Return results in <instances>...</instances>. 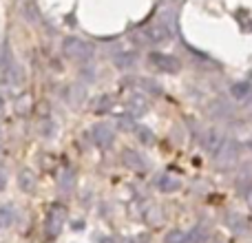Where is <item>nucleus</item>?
I'll use <instances>...</instances> for the list:
<instances>
[{"instance_id": "nucleus-15", "label": "nucleus", "mask_w": 252, "mask_h": 243, "mask_svg": "<svg viewBox=\"0 0 252 243\" xmlns=\"http://www.w3.org/2000/svg\"><path fill=\"white\" fill-rule=\"evenodd\" d=\"M221 144H223V139L219 137V133H217V130H208V133L204 135V146H206V151H210V152H217Z\"/></svg>"}, {"instance_id": "nucleus-1", "label": "nucleus", "mask_w": 252, "mask_h": 243, "mask_svg": "<svg viewBox=\"0 0 252 243\" xmlns=\"http://www.w3.org/2000/svg\"><path fill=\"white\" fill-rule=\"evenodd\" d=\"M239 161V144L235 139H223V144L219 146V151L215 152V166L219 170H230Z\"/></svg>"}, {"instance_id": "nucleus-22", "label": "nucleus", "mask_w": 252, "mask_h": 243, "mask_svg": "<svg viewBox=\"0 0 252 243\" xmlns=\"http://www.w3.org/2000/svg\"><path fill=\"white\" fill-rule=\"evenodd\" d=\"M228 113H230V109H228L226 102H221V100L210 106V115H213V118H226Z\"/></svg>"}, {"instance_id": "nucleus-21", "label": "nucleus", "mask_w": 252, "mask_h": 243, "mask_svg": "<svg viewBox=\"0 0 252 243\" xmlns=\"http://www.w3.org/2000/svg\"><path fill=\"white\" fill-rule=\"evenodd\" d=\"M206 239H208V230H206L204 226L192 228V232L188 235V241H190V243H204Z\"/></svg>"}, {"instance_id": "nucleus-27", "label": "nucleus", "mask_w": 252, "mask_h": 243, "mask_svg": "<svg viewBox=\"0 0 252 243\" xmlns=\"http://www.w3.org/2000/svg\"><path fill=\"white\" fill-rule=\"evenodd\" d=\"M4 186H7V175H4L2 170H0V192L4 190Z\"/></svg>"}, {"instance_id": "nucleus-23", "label": "nucleus", "mask_w": 252, "mask_h": 243, "mask_svg": "<svg viewBox=\"0 0 252 243\" xmlns=\"http://www.w3.org/2000/svg\"><path fill=\"white\" fill-rule=\"evenodd\" d=\"M9 66H11V53H9L7 44H2V49H0V69L7 71Z\"/></svg>"}, {"instance_id": "nucleus-25", "label": "nucleus", "mask_w": 252, "mask_h": 243, "mask_svg": "<svg viewBox=\"0 0 252 243\" xmlns=\"http://www.w3.org/2000/svg\"><path fill=\"white\" fill-rule=\"evenodd\" d=\"M82 97H84V91H82L80 87H73V89H71V102H75V104H78Z\"/></svg>"}, {"instance_id": "nucleus-29", "label": "nucleus", "mask_w": 252, "mask_h": 243, "mask_svg": "<svg viewBox=\"0 0 252 243\" xmlns=\"http://www.w3.org/2000/svg\"><path fill=\"white\" fill-rule=\"evenodd\" d=\"M246 199H248V206H250V208H252V188H250V190H248V197H246Z\"/></svg>"}, {"instance_id": "nucleus-12", "label": "nucleus", "mask_w": 252, "mask_h": 243, "mask_svg": "<svg viewBox=\"0 0 252 243\" xmlns=\"http://www.w3.org/2000/svg\"><path fill=\"white\" fill-rule=\"evenodd\" d=\"M73 186H75L73 170H64V173L60 175V179H58V190H60L62 195H69V192L73 190Z\"/></svg>"}, {"instance_id": "nucleus-8", "label": "nucleus", "mask_w": 252, "mask_h": 243, "mask_svg": "<svg viewBox=\"0 0 252 243\" xmlns=\"http://www.w3.org/2000/svg\"><path fill=\"white\" fill-rule=\"evenodd\" d=\"M31 109H33V100H31L29 93H22L20 97H16V104H13V111H16V115L25 118V115L31 113Z\"/></svg>"}, {"instance_id": "nucleus-6", "label": "nucleus", "mask_w": 252, "mask_h": 243, "mask_svg": "<svg viewBox=\"0 0 252 243\" xmlns=\"http://www.w3.org/2000/svg\"><path fill=\"white\" fill-rule=\"evenodd\" d=\"M122 161L126 168L135 170V173H144L146 170V161H144V157L139 155V152L130 151V148H126V151L122 152Z\"/></svg>"}, {"instance_id": "nucleus-19", "label": "nucleus", "mask_w": 252, "mask_h": 243, "mask_svg": "<svg viewBox=\"0 0 252 243\" xmlns=\"http://www.w3.org/2000/svg\"><path fill=\"white\" fill-rule=\"evenodd\" d=\"M188 241V235L184 230H168L166 232V237H164V243H186Z\"/></svg>"}, {"instance_id": "nucleus-10", "label": "nucleus", "mask_w": 252, "mask_h": 243, "mask_svg": "<svg viewBox=\"0 0 252 243\" xmlns=\"http://www.w3.org/2000/svg\"><path fill=\"white\" fill-rule=\"evenodd\" d=\"M128 111H130V115H144V113L148 111V102H146V97H142L139 93L130 95V100H128Z\"/></svg>"}, {"instance_id": "nucleus-13", "label": "nucleus", "mask_w": 252, "mask_h": 243, "mask_svg": "<svg viewBox=\"0 0 252 243\" xmlns=\"http://www.w3.org/2000/svg\"><path fill=\"white\" fill-rule=\"evenodd\" d=\"M16 221V208L11 204L0 206V228H9Z\"/></svg>"}, {"instance_id": "nucleus-5", "label": "nucleus", "mask_w": 252, "mask_h": 243, "mask_svg": "<svg viewBox=\"0 0 252 243\" xmlns=\"http://www.w3.org/2000/svg\"><path fill=\"white\" fill-rule=\"evenodd\" d=\"M91 135H93V139H95L97 146H102V148H109L111 144H113V139H115L113 128H111V124H106V122L93 126V133Z\"/></svg>"}, {"instance_id": "nucleus-28", "label": "nucleus", "mask_w": 252, "mask_h": 243, "mask_svg": "<svg viewBox=\"0 0 252 243\" xmlns=\"http://www.w3.org/2000/svg\"><path fill=\"white\" fill-rule=\"evenodd\" d=\"M100 243H118V241H115V239H113V237H104V239H102Z\"/></svg>"}, {"instance_id": "nucleus-20", "label": "nucleus", "mask_w": 252, "mask_h": 243, "mask_svg": "<svg viewBox=\"0 0 252 243\" xmlns=\"http://www.w3.org/2000/svg\"><path fill=\"white\" fill-rule=\"evenodd\" d=\"M144 219H146L148 226H157V223L164 221V214H161L159 208H151V210H146V213H144Z\"/></svg>"}, {"instance_id": "nucleus-17", "label": "nucleus", "mask_w": 252, "mask_h": 243, "mask_svg": "<svg viewBox=\"0 0 252 243\" xmlns=\"http://www.w3.org/2000/svg\"><path fill=\"white\" fill-rule=\"evenodd\" d=\"M135 135H137V139L144 144V146H151V144L155 142V135H153V130L146 128V126H135Z\"/></svg>"}, {"instance_id": "nucleus-4", "label": "nucleus", "mask_w": 252, "mask_h": 243, "mask_svg": "<svg viewBox=\"0 0 252 243\" xmlns=\"http://www.w3.org/2000/svg\"><path fill=\"white\" fill-rule=\"evenodd\" d=\"M148 60H151V64L155 66V69L164 71V73H179V69H182V60L175 56H168V53H151L148 56Z\"/></svg>"}, {"instance_id": "nucleus-26", "label": "nucleus", "mask_w": 252, "mask_h": 243, "mask_svg": "<svg viewBox=\"0 0 252 243\" xmlns=\"http://www.w3.org/2000/svg\"><path fill=\"white\" fill-rule=\"evenodd\" d=\"M118 126H120V128H124V130H128V128H133V120H130V118H120Z\"/></svg>"}, {"instance_id": "nucleus-9", "label": "nucleus", "mask_w": 252, "mask_h": 243, "mask_svg": "<svg viewBox=\"0 0 252 243\" xmlns=\"http://www.w3.org/2000/svg\"><path fill=\"white\" fill-rule=\"evenodd\" d=\"M18 186H20L22 192H27V195H31V192L35 190V175L31 173V170H22L20 175H18Z\"/></svg>"}, {"instance_id": "nucleus-24", "label": "nucleus", "mask_w": 252, "mask_h": 243, "mask_svg": "<svg viewBox=\"0 0 252 243\" xmlns=\"http://www.w3.org/2000/svg\"><path fill=\"white\" fill-rule=\"evenodd\" d=\"M139 84H142V89H144V91L153 93V95H159V93H161L159 84H157V82H153V80H139Z\"/></svg>"}, {"instance_id": "nucleus-11", "label": "nucleus", "mask_w": 252, "mask_h": 243, "mask_svg": "<svg viewBox=\"0 0 252 243\" xmlns=\"http://www.w3.org/2000/svg\"><path fill=\"white\" fill-rule=\"evenodd\" d=\"M157 188H159L161 192H177L179 188H182V182L175 179L173 175H161L159 182H157Z\"/></svg>"}, {"instance_id": "nucleus-7", "label": "nucleus", "mask_w": 252, "mask_h": 243, "mask_svg": "<svg viewBox=\"0 0 252 243\" xmlns=\"http://www.w3.org/2000/svg\"><path fill=\"white\" fill-rule=\"evenodd\" d=\"M226 226L230 228L235 235H246V232H248V219H246L241 213H228Z\"/></svg>"}, {"instance_id": "nucleus-16", "label": "nucleus", "mask_w": 252, "mask_h": 243, "mask_svg": "<svg viewBox=\"0 0 252 243\" xmlns=\"http://www.w3.org/2000/svg\"><path fill=\"white\" fill-rule=\"evenodd\" d=\"M250 93H252V87L248 82H235L230 87V95L235 97V100H246Z\"/></svg>"}, {"instance_id": "nucleus-2", "label": "nucleus", "mask_w": 252, "mask_h": 243, "mask_svg": "<svg viewBox=\"0 0 252 243\" xmlns=\"http://www.w3.org/2000/svg\"><path fill=\"white\" fill-rule=\"evenodd\" d=\"M64 223H66L64 206H60V204L49 206V210H47V235L58 237L62 232V228H64Z\"/></svg>"}, {"instance_id": "nucleus-14", "label": "nucleus", "mask_w": 252, "mask_h": 243, "mask_svg": "<svg viewBox=\"0 0 252 243\" xmlns=\"http://www.w3.org/2000/svg\"><path fill=\"white\" fill-rule=\"evenodd\" d=\"M4 80H7L9 87H20L22 80H25V75H22V69L20 66H9L7 71H4Z\"/></svg>"}, {"instance_id": "nucleus-3", "label": "nucleus", "mask_w": 252, "mask_h": 243, "mask_svg": "<svg viewBox=\"0 0 252 243\" xmlns=\"http://www.w3.org/2000/svg\"><path fill=\"white\" fill-rule=\"evenodd\" d=\"M62 49H64V56L71 60H89L91 58V47L80 38H66Z\"/></svg>"}, {"instance_id": "nucleus-18", "label": "nucleus", "mask_w": 252, "mask_h": 243, "mask_svg": "<svg viewBox=\"0 0 252 243\" xmlns=\"http://www.w3.org/2000/svg\"><path fill=\"white\" fill-rule=\"evenodd\" d=\"M135 56L133 53H122V56H118L115 58V66H118V69H122V71H128V69H133L135 66Z\"/></svg>"}, {"instance_id": "nucleus-30", "label": "nucleus", "mask_w": 252, "mask_h": 243, "mask_svg": "<svg viewBox=\"0 0 252 243\" xmlns=\"http://www.w3.org/2000/svg\"><path fill=\"white\" fill-rule=\"evenodd\" d=\"M2 109H4V102H2V97H0V113H2Z\"/></svg>"}]
</instances>
